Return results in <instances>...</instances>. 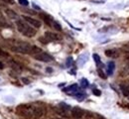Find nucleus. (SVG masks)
<instances>
[{
  "mask_svg": "<svg viewBox=\"0 0 129 119\" xmlns=\"http://www.w3.org/2000/svg\"><path fill=\"white\" fill-rule=\"evenodd\" d=\"M17 114L27 118H40L45 114V109L38 104H20L16 107Z\"/></svg>",
  "mask_w": 129,
  "mask_h": 119,
  "instance_id": "1",
  "label": "nucleus"
},
{
  "mask_svg": "<svg viewBox=\"0 0 129 119\" xmlns=\"http://www.w3.org/2000/svg\"><path fill=\"white\" fill-rule=\"evenodd\" d=\"M9 47L13 52H16L19 54H24V55H26V54L30 55V51L32 48V46L29 43L16 40V39H13L9 42Z\"/></svg>",
  "mask_w": 129,
  "mask_h": 119,
  "instance_id": "2",
  "label": "nucleus"
},
{
  "mask_svg": "<svg viewBox=\"0 0 129 119\" xmlns=\"http://www.w3.org/2000/svg\"><path fill=\"white\" fill-rule=\"evenodd\" d=\"M16 26L18 31L25 37L28 38H32L36 35V30L33 28L31 25H29L26 21L23 20H17L16 21Z\"/></svg>",
  "mask_w": 129,
  "mask_h": 119,
  "instance_id": "3",
  "label": "nucleus"
},
{
  "mask_svg": "<svg viewBox=\"0 0 129 119\" xmlns=\"http://www.w3.org/2000/svg\"><path fill=\"white\" fill-rule=\"evenodd\" d=\"M34 59L37 60V61L43 62V63H49V62H51V61L54 60V58L51 55H49L48 53H45V52H41V53L35 55L34 56Z\"/></svg>",
  "mask_w": 129,
  "mask_h": 119,
  "instance_id": "4",
  "label": "nucleus"
},
{
  "mask_svg": "<svg viewBox=\"0 0 129 119\" xmlns=\"http://www.w3.org/2000/svg\"><path fill=\"white\" fill-rule=\"evenodd\" d=\"M23 19H24L29 25H31V26L35 27V28H40L41 25H42L39 20L34 19V18H32V17H29V16H23Z\"/></svg>",
  "mask_w": 129,
  "mask_h": 119,
  "instance_id": "5",
  "label": "nucleus"
},
{
  "mask_svg": "<svg viewBox=\"0 0 129 119\" xmlns=\"http://www.w3.org/2000/svg\"><path fill=\"white\" fill-rule=\"evenodd\" d=\"M72 116L75 119H81L84 115V110H82L80 107H74L71 111Z\"/></svg>",
  "mask_w": 129,
  "mask_h": 119,
  "instance_id": "6",
  "label": "nucleus"
},
{
  "mask_svg": "<svg viewBox=\"0 0 129 119\" xmlns=\"http://www.w3.org/2000/svg\"><path fill=\"white\" fill-rule=\"evenodd\" d=\"M45 38L48 40L49 42L52 41H59L61 40V37L58 34L54 33V32H45Z\"/></svg>",
  "mask_w": 129,
  "mask_h": 119,
  "instance_id": "7",
  "label": "nucleus"
},
{
  "mask_svg": "<svg viewBox=\"0 0 129 119\" xmlns=\"http://www.w3.org/2000/svg\"><path fill=\"white\" fill-rule=\"evenodd\" d=\"M9 65H10V67L13 68L14 70H16L18 72H20L23 69V67L21 66V64L20 63H17L15 61H10L9 62Z\"/></svg>",
  "mask_w": 129,
  "mask_h": 119,
  "instance_id": "8",
  "label": "nucleus"
},
{
  "mask_svg": "<svg viewBox=\"0 0 129 119\" xmlns=\"http://www.w3.org/2000/svg\"><path fill=\"white\" fill-rule=\"evenodd\" d=\"M105 55L109 58H117L119 57V52L117 51V49H109L105 51Z\"/></svg>",
  "mask_w": 129,
  "mask_h": 119,
  "instance_id": "9",
  "label": "nucleus"
},
{
  "mask_svg": "<svg viewBox=\"0 0 129 119\" xmlns=\"http://www.w3.org/2000/svg\"><path fill=\"white\" fill-rule=\"evenodd\" d=\"M41 17L43 18V20H44V22L49 25V26H53V22H54V20H53V18L51 17L50 15H47V14H42L41 15Z\"/></svg>",
  "mask_w": 129,
  "mask_h": 119,
  "instance_id": "10",
  "label": "nucleus"
},
{
  "mask_svg": "<svg viewBox=\"0 0 129 119\" xmlns=\"http://www.w3.org/2000/svg\"><path fill=\"white\" fill-rule=\"evenodd\" d=\"M79 90V85H77V84H75V85H70L69 87H67V88H64V91H66V92H77Z\"/></svg>",
  "mask_w": 129,
  "mask_h": 119,
  "instance_id": "11",
  "label": "nucleus"
},
{
  "mask_svg": "<svg viewBox=\"0 0 129 119\" xmlns=\"http://www.w3.org/2000/svg\"><path fill=\"white\" fill-rule=\"evenodd\" d=\"M5 13H6V15L8 17L11 18V19H17L18 18V14L15 11L11 10V9H5Z\"/></svg>",
  "mask_w": 129,
  "mask_h": 119,
  "instance_id": "12",
  "label": "nucleus"
},
{
  "mask_svg": "<svg viewBox=\"0 0 129 119\" xmlns=\"http://www.w3.org/2000/svg\"><path fill=\"white\" fill-rule=\"evenodd\" d=\"M10 25L8 24V22L6 21V19L3 17V15H2V13L0 12V27H2V28H7V27H9Z\"/></svg>",
  "mask_w": 129,
  "mask_h": 119,
  "instance_id": "13",
  "label": "nucleus"
},
{
  "mask_svg": "<svg viewBox=\"0 0 129 119\" xmlns=\"http://www.w3.org/2000/svg\"><path fill=\"white\" fill-rule=\"evenodd\" d=\"M114 68H115V64H114V62H109L108 65H107V73H108L109 75H111L113 73Z\"/></svg>",
  "mask_w": 129,
  "mask_h": 119,
  "instance_id": "14",
  "label": "nucleus"
},
{
  "mask_svg": "<svg viewBox=\"0 0 129 119\" xmlns=\"http://www.w3.org/2000/svg\"><path fill=\"white\" fill-rule=\"evenodd\" d=\"M120 88L122 90V93L124 96H128L129 95V85H120Z\"/></svg>",
  "mask_w": 129,
  "mask_h": 119,
  "instance_id": "15",
  "label": "nucleus"
},
{
  "mask_svg": "<svg viewBox=\"0 0 129 119\" xmlns=\"http://www.w3.org/2000/svg\"><path fill=\"white\" fill-rule=\"evenodd\" d=\"M41 52H43V51H42L39 47H37V46H32L31 51H30V55L35 56V55H37V54H39V53H41Z\"/></svg>",
  "mask_w": 129,
  "mask_h": 119,
  "instance_id": "16",
  "label": "nucleus"
},
{
  "mask_svg": "<svg viewBox=\"0 0 129 119\" xmlns=\"http://www.w3.org/2000/svg\"><path fill=\"white\" fill-rule=\"evenodd\" d=\"M53 27H54L57 31H62V26H61V24H60L59 22H57V21H54V22H53Z\"/></svg>",
  "mask_w": 129,
  "mask_h": 119,
  "instance_id": "17",
  "label": "nucleus"
},
{
  "mask_svg": "<svg viewBox=\"0 0 129 119\" xmlns=\"http://www.w3.org/2000/svg\"><path fill=\"white\" fill-rule=\"evenodd\" d=\"M92 57H93V60H94L95 64H96L97 66H99V65L101 64V61H100V57H99L97 54H93V55H92Z\"/></svg>",
  "mask_w": 129,
  "mask_h": 119,
  "instance_id": "18",
  "label": "nucleus"
},
{
  "mask_svg": "<svg viewBox=\"0 0 129 119\" xmlns=\"http://www.w3.org/2000/svg\"><path fill=\"white\" fill-rule=\"evenodd\" d=\"M81 87H83V88H86V87L89 85V83H88V81H87L86 78H81Z\"/></svg>",
  "mask_w": 129,
  "mask_h": 119,
  "instance_id": "19",
  "label": "nucleus"
},
{
  "mask_svg": "<svg viewBox=\"0 0 129 119\" xmlns=\"http://www.w3.org/2000/svg\"><path fill=\"white\" fill-rule=\"evenodd\" d=\"M75 96H76V98H78L79 100H82V99L85 97V94H84V93H81V92H78V93H75Z\"/></svg>",
  "mask_w": 129,
  "mask_h": 119,
  "instance_id": "20",
  "label": "nucleus"
},
{
  "mask_svg": "<svg viewBox=\"0 0 129 119\" xmlns=\"http://www.w3.org/2000/svg\"><path fill=\"white\" fill-rule=\"evenodd\" d=\"M97 73H98V75H99L102 80H105V78H106V74L104 73V71H103L102 69H97Z\"/></svg>",
  "mask_w": 129,
  "mask_h": 119,
  "instance_id": "21",
  "label": "nucleus"
},
{
  "mask_svg": "<svg viewBox=\"0 0 129 119\" xmlns=\"http://www.w3.org/2000/svg\"><path fill=\"white\" fill-rule=\"evenodd\" d=\"M92 93H93L95 96H100V95H101V91H100L99 89H97V88H93V89H92Z\"/></svg>",
  "mask_w": 129,
  "mask_h": 119,
  "instance_id": "22",
  "label": "nucleus"
},
{
  "mask_svg": "<svg viewBox=\"0 0 129 119\" xmlns=\"http://www.w3.org/2000/svg\"><path fill=\"white\" fill-rule=\"evenodd\" d=\"M18 2H19L22 6H28V5H29L28 0H18Z\"/></svg>",
  "mask_w": 129,
  "mask_h": 119,
  "instance_id": "23",
  "label": "nucleus"
},
{
  "mask_svg": "<svg viewBox=\"0 0 129 119\" xmlns=\"http://www.w3.org/2000/svg\"><path fill=\"white\" fill-rule=\"evenodd\" d=\"M72 65H73V59L72 58H68V60H67V67L69 68Z\"/></svg>",
  "mask_w": 129,
  "mask_h": 119,
  "instance_id": "24",
  "label": "nucleus"
},
{
  "mask_svg": "<svg viewBox=\"0 0 129 119\" xmlns=\"http://www.w3.org/2000/svg\"><path fill=\"white\" fill-rule=\"evenodd\" d=\"M60 106L62 107V108H64V110H67V109H70L71 107L69 106V105H67V104H64V102H62V103H60Z\"/></svg>",
  "mask_w": 129,
  "mask_h": 119,
  "instance_id": "25",
  "label": "nucleus"
},
{
  "mask_svg": "<svg viewBox=\"0 0 129 119\" xmlns=\"http://www.w3.org/2000/svg\"><path fill=\"white\" fill-rule=\"evenodd\" d=\"M7 56H8V54H7L6 52H4L0 48V57H7Z\"/></svg>",
  "mask_w": 129,
  "mask_h": 119,
  "instance_id": "26",
  "label": "nucleus"
},
{
  "mask_svg": "<svg viewBox=\"0 0 129 119\" xmlns=\"http://www.w3.org/2000/svg\"><path fill=\"white\" fill-rule=\"evenodd\" d=\"M22 82H23L25 85H29V84H30V81H28V78H26V77H22Z\"/></svg>",
  "mask_w": 129,
  "mask_h": 119,
  "instance_id": "27",
  "label": "nucleus"
},
{
  "mask_svg": "<svg viewBox=\"0 0 129 119\" xmlns=\"http://www.w3.org/2000/svg\"><path fill=\"white\" fill-rule=\"evenodd\" d=\"M3 2L5 3H8V4H13L14 3V0H2Z\"/></svg>",
  "mask_w": 129,
  "mask_h": 119,
  "instance_id": "28",
  "label": "nucleus"
},
{
  "mask_svg": "<svg viewBox=\"0 0 129 119\" xmlns=\"http://www.w3.org/2000/svg\"><path fill=\"white\" fill-rule=\"evenodd\" d=\"M4 68V65H3V63H1V62H0V69H1V68Z\"/></svg>",
  "mask_w": 129,
  "mask_h": 119,
  "instance_id": "29",
  "label": "nucleus"
},
{
  "mask_svg": "<svg viewBox=\"0 0 129 119\" xmlns=\"http://www.w3.org/2000/svg\"><path fill=\"white\" fill-rule=\"evenodd\" d=\"M33 6H34V7L36 8V9H38V10L40 9V7H39V6H37V5H35V4H33Z\"/></svg>",
  "mask_w": 129,
  "mask_h": 119,
  "instance_id": "30",
  "label": "nucleus"
},
{
  "mask_svg": "<svg viewBox=\"0 0 129 119\" xmlns=\"http://www.w3.org/2000/svg\"><path fill=\"white\" fill-rule=\"evenodd\" d=\"M47 70H48V72H52V68H47Z\"/></svg>",
  "mask_w": 129,
  "mask_h": 119,
  "instance_id": "31",
  "label": "nucleus"
},
{
  "mask_svg": "<svg viewBox=\"0 0 129 119\" xmlns=\"http://www.w3.org/2000/svg\"><path fill=\"white\" fill-rule=\"evenodd\" d=\"M128 98H129V95H128Z\"/></svg>",
  "mask_w": 129,
  "mask_h": 119,
  "instance_id": "32",
  "label": "nucleus"
}]
</instances>
